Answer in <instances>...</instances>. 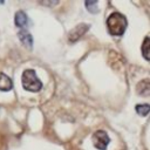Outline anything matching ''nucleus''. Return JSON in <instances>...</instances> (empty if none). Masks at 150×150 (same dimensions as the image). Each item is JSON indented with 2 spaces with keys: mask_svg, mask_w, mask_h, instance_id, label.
Listing matches in <instances>:
<instances>
[{
  "mask_svg": "<svg viewBox=\"0 0 150 150\" xmlns=\"http://www.w3.org/2000/svg\"><path fill=\"white\" fill-rule=\"evenodd\" d=\"M128 26V21L120 12H112L107 19L108 32L114 36H122Z\"/></svg>",
  "mask_w": 150,
  "mask_h": 150,
  "instance_id": "obj_1",
  "label": "nucleus"
},
{
  "mask_svg": "<svg viewBox=\"0 0 150 150\" xmlns=\"http://www.w3.org/2000/svg\"><path fill=\"white\" fill-rule=\"evenodd\" d=\"M21 82H22V87L28 91L36 93L42 88V82L36 76V73L34 69H26L22 73Z\"/></svg>",
  "mask_w": 150,
  "mask_h": 150,
  "instance_id": "obj_2",
  "label": "nucleus"
},
{
  "mask_svg": "<svg viewBox=\"0 0 150 150\" xmlns=\"http://www.w3.org/2000/svg\"><path fill=\"white\" fill-rule=\"evenodd\" d=\"M110 142L108 134L103 130H97L93 134V144L98 150H107V146Z\"/></svg>",
  "mask_w": 150,
  "mask_h": 150,
  "instance_id": "obj_3",
  "label": "nucleus"
},
{
  "mask_svg": "<svg viewBox=\"0 0 150 150\" xmlns=\"http://www.w3.org/2000/svg\"><path fill=\"white\" fill-rule=\"evenodd\" d=\"M89 27H90V26H89L88 23H79L74 29L70 30V33H69V35H68L69 41H70V42L77 41L80 38H82V36L88 32Z\"/></svg>",
  "mask_w": 150,
  "mask_h": 150,
  "instance_id": "obj_4",
  "label": "nucleus"
},
{
  "mask_svg": "<svg viewBox=\"0 0 150 150\" xmlns=\"http://www.w3.org/2000/svg\"><path fill=\"white\" fill-rule=\"evenodd\" d=\"M14 22H15V26L19 27L20 29H26V27L28 26V16L23 11H19L15 13Z\"/></svg>",
  "mask_w": 150,
  "mask_h": 150,
  "instance_id": "obj_5",
  "label": "nucleus"
},
{
  "mask_svg": "<svg viewBox=\"0 0 150 150\" xmlns=\"http://www.w3.org/2000/svg\"><path fill=\"white\" fill-rule=\"evenodd\" d=\"M18 36H19L20 41H21L26 47L32 48V46H33V38H32V35L28 33V30H26V29H20V30L18 32Z\"/></svg>",
  "mask_w": 150,
  "mask_h": 150,
  "instance_id": "obj_6",
  "label": "nucleus"
},
{
  "mask_svg": "<svg viewBox=\"0 0 150 150\" xmlns=\"http://www.w3.org/2000/svg\"><path fill=\"white\" fill-rule=\"evenodd\" d=\"M13 88L12 80L4 73H0V90L1 91H8Z\"/></svg>",
  "mask_w": 150,
  "mask_h": 150,
  "instance_id": "obj_7",
  "label": "nucleus"
},
{
  "mask_svg": "<svg viewBox=\"0 0 150 150\" xmlns=\"http://www.w3.org/2000/svg\"><path fill=\"white\" fill-rule=\"evenodd\" d=\"M137 93L139 95H143V96H148L149 95V89H150V86H149V80L145 79V80H142L141 82H138L137 87Z\"/></svg>",
  "mask_w": 150,
  "mask_h": 150,
  "instance_id": "obj_8",
  "label": "nucleus"
},
{
  "mask_svg": "<svg viewBox=\"0 0 150 150\" xmlns=\"http://www.w3.org/2000/svg\"><path fill=\"white\" fill-rule=\"evenodd\" d=\"M142 54L145 60H149V36H145L142 45Z\"/></svg>",
  "mask_w": 150,
  "mask_h": 150,
  "instance_id": "obj_9",
  "label": "nucleus"
},
{
  "mask_svg": "<svg viewBox=\"0 0 150 150\" xmlns=\"http://www.w3.org/2000/svg\"><path fill=\"white\" fill-rule=\"evenodd\" d=\"M135 109H136V111H137L139 115H142V116H146L148 112H149V104H148V103L138 104V105H136Z\"/></svg>",
  "mask_w": 150,
  "mask_h": 150,
  "instance_id": "obj_10",
  "label": "nucleus"
},
{
  "mask_svg": "<svg viewBox=\"0 0 150 150\" xmlns=\"http://www.w3.org/2000/svg\"><path fill=\"white\" fill-rule=\"evenodd\" d=\"M86 6H87V8L89 9V12H91V13H96L98 9H97V1H86Z\"/></svg>",
  "mask_w": 150,
  "mask_h": 150,
  "instance_id": "obj_11",
  "label": "nucleus"
}]
</instances>
